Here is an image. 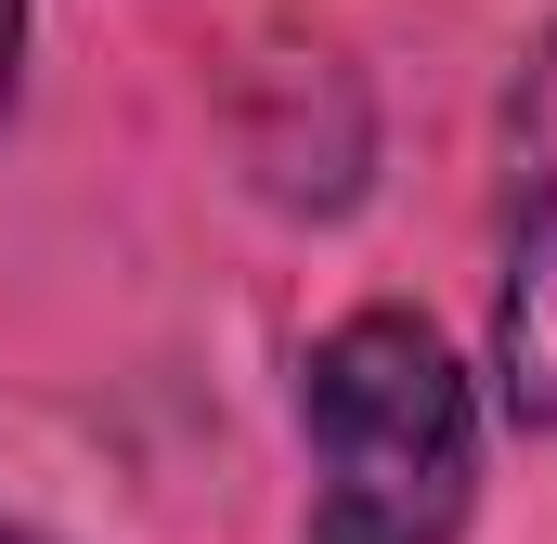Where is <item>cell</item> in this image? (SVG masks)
Returning <instances> with one entry per match:
<instances>
[{
	"label": "cell",
	"mask_w": 557,
	"mask_h": 544,
	"mask_svg": "<svg viewBox=\"0 0 557 544\" xmlns=\"http://www.w3.org/2000/svg\"><path fill=\"white\" fill-rule=\"evenodd\" d=\"M311 544H467L480 506V390L428 311H350L298 363Z\"/></svg>",
	"instance_id": "6da1fadb"
},
{
	"label": "cell",
	"mask_w": 557,
	"mask_h": 544,
	"mask_svg": "<svg viewBox=\"0 0 557 544\" xmlns=\"http://www.w3.org/2000/svg\"><path fill=\"white\" fill-rule=\"evenodd\" d=\"M493 403L557 428V26L506 91V182H493Z\"/></svg>",
	"instance_id": "7a4b0ae2"
},
{
	"label": "cell",
	"mask_w": 557,
	"mask_h": 544,
	"mask_svg": "<svg viewBox=\"0 0 557 544\" xmlns=\"http://www.w3.org/2000/svg\"><path fill=\"white\" fill-rule=\"evenodd\" d=\"M13 91H26V0H0V131H13Z\"/></svg>",
	"instance_id": "3957f363"
},
{
	"label": "cell",
	"mask_w": 557,
	"mask_h": 544,
	"mask_svg": "<svg viewBox=\"0 0 557 544\" xmlns=\"http://www.w3.org/2000/svg\"><path fill=\"white\" fill-rule=\"evenodd\" d=\"M0 544H52V532H26V519H0Z\"/></svg>",
	"instance_id": "277c9868"
}]
</instances>
